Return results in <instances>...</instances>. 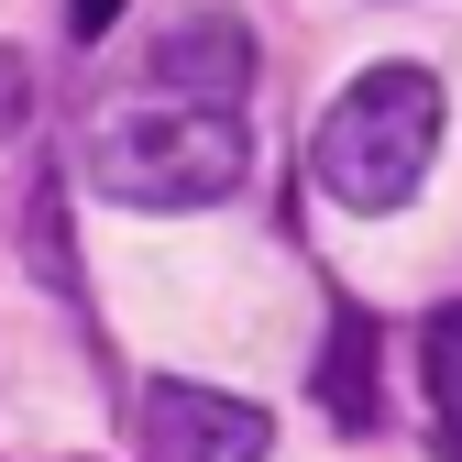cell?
<instances>
[{"label":"cell","mask_w":462,"mask_h":462,"mask_svg":"<svg viewBox=\"0 0 462 462\" xmlns=\"http://www.w3.org/2000/svg\"><path fill=\"white\" fill-rule=\"evenodd\" d=\"M243 110H199V99H122L88 133V188L122 209H209L243 188Z\"/></svg>","instance_id":"obj_1"},{"label":"cell","mask_w":462,"mask_h":462,"mask_svg":"<svg viewBox=\"0 0 462 462\" xmlns=\"http://www.w3.org/2000/svg\"><path fill=\"white\" fill-rule=\"evenodd\" d=\"M440 154V78L430 67H364L319 110V143H309V177L341 209H396Z\"/></svg>","instance_id":"obj_2"},{"label":"cell","mask_w":462,"mask_h":462,"mask_svg":"<svg viewBox=\"0 0 462 462\" xmlns=\"http://www.w3.org/2000/svg\"><path fill=\"white\" fill-rule=\"evenodd\" d=\"M143 440L165 462H264L275 451V419L254 408V396H220V385L165 374V385H143Z\"/></svg>","instance_id":"obj_3"},{"label":"cell","mask_w":462,"mask_h":462,"mask_svg":"<svg viewBox=\"0 0 462 462\" xmlns=\"http://www.w3.org/2000/svg\"><path fill=\"white\" fill-rule=\"evenodd\" d=\"M254 88V33L231 12H188L154 33V99H199V110H231Z\"/></svg>","instance_id":"obj_4"},{"label":"cell","mask_w":462,"mask_h":462,"mask_svg":"<svg viewBox=\"0 0 462 462\" xmlns=\"http://www.w3.org/2000/svg\"><path fill=\"white\" fill-rule=\"evenodd\" d=\"M419 385H430L440 451L462 462V309H430V330H419Z\"/></svg>","instance_id":"obj_5"},{"label":"cell","mask_w":462,"mask_h":462,"mask_svg":"<svg viewBox=\"0 0 462 462\" xmlns=\"http://www.w3.org/2000/svg\"><path fill=\"white\" fill-rule=\"evenodd\" d=\"M319 396H330V419H341V430H374V319H330Z\"/></svg>","instance_id":"obj_6"},{"label":"cell","mask_w":462,"mask_h":462,"mask_svg":"<svg viewBox=\"0 0 462 462\" xmlns=\"http://www.w3.org/2000/svg\"><path fill=\"white\" fill-rule=\"evenodd\" d=\"M23 122H33V67H23L12 44H0V143H12Z\"/></svg>","instance_id":"obj_7"},{"label":"cell","mask_w":462,"mask_h":462,"mask_svg":"<svg viewBox=\"0 0 462 462\" xmlns=\"http://www.w3.org/2000/svg\"><path fill=\"white\" fill-rule=\"evenodd\" d=\"M110 23H122V0H67V33H78V44H99Z\"/></svg>","instance_id":"obj_8"}]
</instances>
